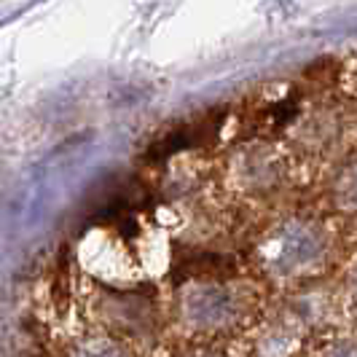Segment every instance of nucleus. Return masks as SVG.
<instances>
[{
    "mask_svg": "<svg viewBox=\"0 0 357 357\" xmlns=\"http://www.w3.org/2000/svg\"><path fill=\"white\" fill-rule=\"evenodd\" d=\"M331 231L317 218L293 215L264 236L258 258L274 280H306L331 261Z\"/></svg>",
    "mask_w": 357,
    "mask_h": 357,
    "instance_id": "nucleus-1",
    "label": "nucleus"
},
{
    "mask_svg": "<svg viewBox=\"0 0 357 357\" xmlns=\"http://www.w3.org/2000/svg\"><path fill=\"white\" fill-rule=\"evenodd\" d=\"M245 194H271L285 178V161L271 145H250L234 164Z\"/></svg>",
    "mask_w": 357,
    "mask_h": 357,
    "instance_id": "nucleus-3",
    "label": "nucleus"
},
{
    "mask_svg": "<svg viewBox=\"0 0 357 357\" xmlns=\"http://www.w3.org/2000/svg\"><path fill=\"white\" fill-rule=\"evenodd\" d=\"M56 357H140V349L129 341L119 339L113 333H105L100 328H81L65 336L59 349H54Z\"/></svg>",
    "mask_w": 357,
    "mask_h": 357,
    "instance_id": "nucleus-4",
    "label": "nucleus"
},
{
    "mask_svg": "<svg viewBox=\"0 0 357 357\" xmlns=\"http://www.w3.org/2000/svg\"><path fill=\"white\" fill-rule=\"evenodd\" d=\"M322 357H357V344L352 341H339V344H333V347H328Z\"/></svg>",
    "mask_w": 357,
    "mask_h": 357,
    "instance_id": "nucleus-8",
    "label": "nucleus"
},
{
    "mask_svg": "<svg viewBox=\"0 0 357 357\" xmlns=\"http://www.w3.org/2000/svg\"><path fill=\"white\" fill-rule=\"evenodd\" d=\"M172 357H226L223 352H215V349H188V352H180Z\"/></svg>",
    "mask_w": 357,
    "mask_h": 357,
    "instance_id": "nucleus-9",
    "label": "nucleus"
},
{
    "mask_svg": "<svg viewBox=\"0 0 357 357\" xmlns=\"http://www.w3.org/2000/svg\"><path fill=\"white\" fill-rule=\"evenodd\" d=\"M298 322H274L266 331H261V336L255 339V355L258 357H287L293 352L298 333H296Z\"/></svg>",
    "mask_w": 357,
    "mask_h": 357,
    "instance_id": "nucleus-7",
    "label": "nucleus"
},
{
    "mask_svg": "<svg viewBox=\"0 0 357 357\" xmlns=\"http://www.w3.org/2000/svg\"><path fill=\"white\" fill-rule=\"evenodd\" d=\"M349 304H352V314L357 317V271L349 280Z\"/></svg>",
    "mask_w": 357,
    "mask_h": 357,
    "instance_id": "nucleus-10",
    "label": "nucleus"
},
{
    "mask_svg": "<svg viewBox=\"0 0 357 357\" xmlns=\"http://www.w3.org/2000/svg\"><path fill=\"white\" fill-rule=\"evenodd\" d=\"M341 132H344V121L339 113L333 110H317L314 116H309L301 124V145L306 151H331L339 143Z\"/></svg>",
    "mask_w": 357,
    "mask_h": 357,
    "instance_id": "nucleus-5",
    "label": "nucleus"
},
{
    "mask_svg": "<svg viewBox=\"0 0 357 357\" xmlns=\"http://www.w3.org/2000/svg\"><path fill=\"white\" fill-rule=\"evenodd\" d=\"M245 314V296L231 280H194L183 282L178 298L180 322L194 333H223Z\"/></svg>",
    "mask_w": 357,
    "mask_h": 357,
    "instance_id": "nucleus-2",
    "label": "nucleus"
},
{
    "mask_svg": "<svg viewBox=\"0 0 357 357\" xmlns=\"http://www.w3.org/2000/svg\"><path fill=\"white\" fill-rule=\"evenodd\" d=\"M328 197L336 213L357 215V153H352L336 167L331 185H328Z\"/></svg>",
    "mask_w": 357,
    "mask_h": 357,
    "instance_id": "nucleus-6",
    "label": "nucleus"
}]
</instances>
